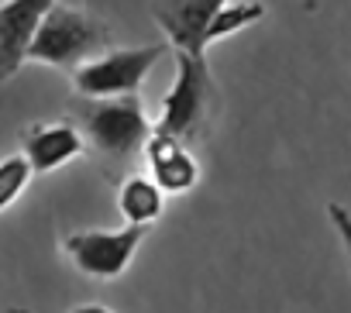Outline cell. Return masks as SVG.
<instances>
[{
	"mask_svg": "<svg viewBox=\"0 0 351 313\" xmlns=\"http://www.w3.org/2000/svg\"><path fill=\"white\" fill-rule=\"evenodd\" d=\"M56 0H0V83L28 66V49Z\"/></svg>",
	"mask_w": 351,
	"mask_h": 313,
	"instance_id": "cell-9",
	"label": "cell"
},
{
	"mask_svg": "<svg viewBox=\"0 0 351 313\" xmlns=\"http://www.w3.org/2000/svg\"><path fill=\"white\" fill-rule=\"evenodd\" d=\"M11 313H32V310H11ZM69 313H117V310H110L104 303H76Z\"/></svg>",
	"mask_w": 351,
	"mask_h": 313,
	"instance_id": "cell-13",
	"label": "cell"
},
{
	"mask_svg": "<svg viewBox=\"0 0 351 313\" xmlns=\"http://www.w3.org/2000/svg\"><path fill=\"white\" fill-rule=\"evenodd\" d=\"M73 121L83 131L86 148H93L104 162L124 169L131 166L145 138L152 134V121L138 97H117V100H80L73 110Z\"/></svg>",
	"mask_w": 351,
	"mask_h": 313,
	"instance_id": "cell-1",
	"label": "cell"
},
{
	"mask_svg": "<svg viewBox=\"0 0 351 313\" xmlns=\"http://www.w3.org/2000/svg\"><path fill=\"white\" fill-rule=\"evenodd\" d=\"M32 176H35V173H32V166H28V159H25L21 151L0 155V214L11 210V207L25 197Z\"/></svg>",
	"mask_w": 351,
	"mask_h": 313,
	"instance_id": "cell-12",
	"label": "cell"
},
{
	"mask_svg": "<svg viewBox=\"0 0 351 313\" xmlns=\"http://www.w3.org/2000/svg\"><path fill=\"white\" fill-rule=\"evenodd\" d=\"M107 49H110V28L97 14L56 0L45 21L38 25V35L28 49V62L73 73Z\"/></svg>",
	"mask_w": 351,
	"mask_h": 313,
	"instance_id": "cell-2",
	"label": "cell"
},
{
	"mask_svg": "<svg viewBox=\"0 0 351 313\" xmlns=\"http://www.w3.org/2000/svg\"><path fill=\"white\" fill-rule=\"evenodd\" d=\"M83 151H86V141L73 117L38 121L21 131V155L28 159L35 176H49V173L76 162Z\"/></svg>",
	"mask_w": 351,
	"mask_h": 313,
	"instance_id": "cell-8",
	"label": "cell"
},
{
	"mask_svg": "<svg viewBox=\"0 0 351 313\" xmlns=\"http://www.w3.org/2000/svg\"><path fill=\"white\" fill-rule=\"evenodd\" d=\"M228 4V0H155L152 18L165 35V45L172 52H186L197 59H207V25L210 18Z\"/></svg>",
	"mask_w": 351,
	"mask_h": 313,
	"instance_id": "cell-7",
	"label": "cell"
},
{
	"mask_svg": "<svg viewBox=\"0 0 351 313\" xmlns=\"http://www.w3.org/2000/svg\"><path fill=\"white\" fill-rule=\"evenodd\" d=\"M265 18V4L262 0H228V4L210 18L207 25V35H204V45L210 49L214 42H224V38H234L238 32L252 28L255 21Z\"/></svg>",
	"mask_w": 351,
	"mask_h": 313,
	"instance_id": "cell-11",
	"label": "cell"
},
{
	"mask_svg": "<svg viewBox=\"0 0 351 313\" xmlns=\"http://www.w3.org/2000/svg\"><path fill=\"white\" fill-rule=\"evenodd\" d=\"M152 227L141 224H124V227H86V231H73L69 238H62V255L73 262L76 272H83L86 279H121L138 248L145 245Z\"/></svg>",
	"mask_w": 351,
	"mask_h": 313,
	"instance_id": "cell-5",
	"label": "cell"
},
{
	"mask_svg": "<svg viewBox=\"0 0 351 313\" xmlns=\"http://www.w3.org/2000/svg\"><path fill=\"white\" fill-rule=\"evenodd\" d=\"M172 55H176V79L169 93L162 97V110L152 121V127L193 145L204 138L214 114V79H210L207 59H197L186 52H172Z\"/></svg>",
	"mask_w": 351,
	"mask_h": 313,
	"instance_id": "cell-3",
	"label": "cell"
},
{
	"mask_svg": "<svg viewBox=\"0 0 351 313\" xmlns=\"http://www.w3.org/2000/svg\"><path fill=\"white\" fill-rule=\"evenodd\" d=\"M117 210H121L124 224L152 227L162 217V210H165V193L145 173H131L117 186Z\"/></svg>",
	"mask_w": 351,
	"mask_h": 313,
	"instance_id": "cell-10",
	"label": "cell"
},
{
	"mask_svg": "<svg viewBox=\"0 0 351 313\" xmlns=\"http://www.w3.org/2000/svg\"><path fill=\"white\" fill-rule=\"evenodd\" d=\"M169 52L165 42L155 45H131V49H107L97 59L73 69V90L80 100H117L138 97L152 69Z\"/></svg>",
	"mask_w": 351,
	"mask_h": 313,
	"instance_id": "cell-4",
	"label": "cell"
},
{
	"mask_svg": "<svg viewBox=\"0 0 351 313\" xmlns=\"http://www.w3.org/2000/svg\"><path fill=\"white\" fill-rule=\"evenodd\" d=\"M145 166H148V179L165 193V197H183L190 193L204 169H200V159L193 155V145H186L183 138H176V134H165V131H155L145 138Z\"/></svg>",
	"mask_w": 351,
	"mask_h": 313,
	"instance_id": "cell-6",
	"label": "cell"
}]
</instances>
